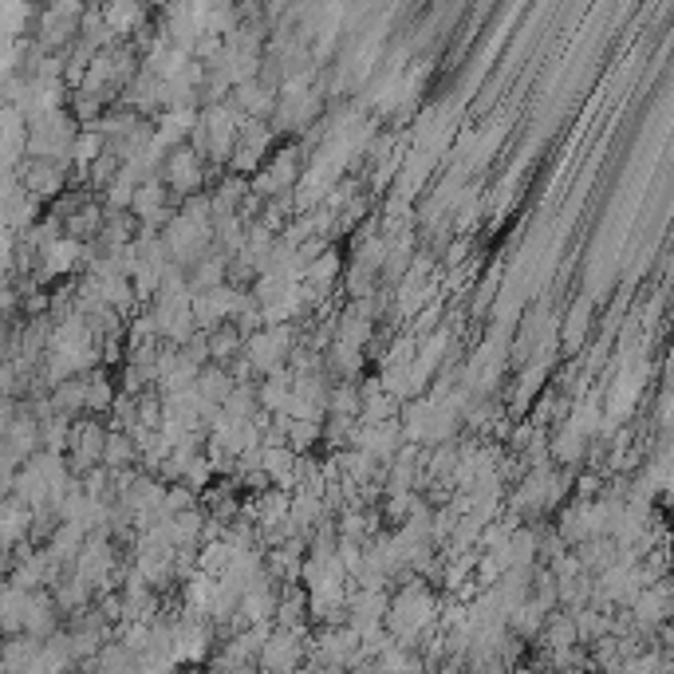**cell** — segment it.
I'll use <instances>...</instances> for the list:
<instances>
[{
    "instance_id": "obj_1",
    "label": "cell",
    "mask_w": 674,
    "mask_h": 674,
    "mask_svg": "<svg viewBox=\"0 0 674 674\" xmlns=\"http://www.w3.org/2000/svg\"><path fill=\"white\" fill-rule=\"evenodd\" d=\"M288 355H292V335H288V328H261V332L249 335V343H245V360L252 363V371H265V375L284 371Z\"/></svg>"
},
{
    "instance_id": "obj_16",
    "label": "cell",
    "mask_w": 674,
    "mask_h": 674,
    "mask_svg": "<svg viewBox=\"0 0 674 674\" xmlns=\"http://www.w3.org/2000/svg\"><path fill=\"white\" fill-rule=\"evenodd\" d=\"M103 20L111 24V32H131V28L143 20V9L138 4H111V9H103Z\"/></svg>"
},
{
    "instance_id": "obj_13",
    "label": "cell",
    "mask_w": 674,
    "mask_h": 674,
    "mask_svg": "<svg viewBox=\"0 0 674 674\" xmlns=\"http://www.w3.org/2000/svg\"><path fill=\"white\" fill-rule=\"evenodd\" d=\"M320 512H324V497L315 494V489H297V497H292V525L308 529V525L320 521Z\"/></svg>"
},
{
    "instance_id": "obj_10",
    "label": "cell",
    "mask_w": 674,
    "mask_h": 674,
    "mask_svg": "<svg viewBox=\"0 0 674 674\" xmlns=\"http://www.w3.org/2000/svg\"><path fill=\"white\" fill-rule=\"evenodd\" d=\"M166 198H170V186H166L163 178L143 182V186H138V194H135V206H131V214H138L143 221H151V217H158L163 209H170V206H166Z\"/></svg>"
},
{
    "instance_id": "obj_5",
    "label": "cell",
    "mask_w": 674,
    "mask_h": 674,
    "mask_svg": "<svg viewBox=\"0 0 674 674\" xmlns=\"http://www.w3.org/2000/svg\"><path fill=\"white\" fill-rule=\"evenodd\" d=\"M111 568H115V552H111L107 537H91L83 545L80 560H75V576H80L83 584L103 588L111 580Z\"/></svg>"
},
{
    "instance_id": "obj_2",
    "label": "cell",
    "mask_w": 674,
    "mask_h": 674,
    "mask_svg": "<svg viewBox=\"0 0 674 674\" xmlns=\"http://www.w3.org/2000/svg\"><path fill=\"white\" fill-rule=\"evenodd\" d=\"M163 182L182 194V201L194 198V194H206V170H201V154L194 146H178V151L166 154V166H163Z\"/></svg>"
},
{
    "instance_id": "obj_14",
    "label": "cell",
    "mask_w": 674,
    "mask_h": 674,
    "mask_svg": "<svg viewBox=\"0 0 674 674\" xmlns=\"http://www.w3.org/2000/svg\"><path fill=\"white\" fill-rule=\"evenodd\" d=\"M115 403H118V395H115V387H111V379L87 375V411L107 414V411H115Z\"/></svg>"
},
{
    "instance_id": "obj_8",
    "label": "cell",
    "mask_w": 674,
    "mask_h": 674,
    "mask_svg": "<svg viewBox=\"0 0 674 674\" xmlns=\"http://www.w3.org/2000/svg\"><path fill=\"white\" fill-rule=\"evenodd\" d=\"M237 387H241V383H237L234 371H225L221 363H209V367L198 375V391H201V398H206L209 406H225Z\"/></svg>"
},
{
    "instance_id": "obj_7",
    "label": "cell",
    "mask_w": 674,
    "mask_h": 674,
    "mask_svg": "<svg viewBox=\"0 0 674 674\" xmlns=\"http://www.w3.org/2000/svg\"><path fill=\"white\" fill-rule=\"evenodd\" d=\"M63 178H68V166L60 163H32L24 170V186L32 198H55L63 189Z\"/></svg>"
},
{
    "instance_id": "obj_9",
    "label": "cell",
    "mask_w": 674,
    "mask_h": 674,
    "mask_svg": "<svg viewBox=\"0 0 674 674\" xmlns=\"http://www.w3.org/2000/svg\"><path fill=\"white\" fill-rule=\"evenodd\" d=\"M40 261H44V277H60V272H68L75 261H83V245L72 241V237H60V241L40 252Z\"/></svg>"
},
{
    "instance_id": "obj_6",
    "label": "cell",
    "mask_w": 674,
    "mask_h": 674,
    "mask_svg": "<svg viewBox=\"0 0 674 674\" xmlns=\"http://www.w3.org/2000/svg\"><path fill=\"white\" fill-rule=\"evenodd\" d=\"M234 103H237V111H245V118H265V115H277L280 95L265 80H252V83L234 87Z\"/></svg>"
},
{
    "instance_id": "obj_4",
    "label": "cell",
    "mask_w": 674,
    "mask_h": 674,
    "mask_svg": "<svg viewBox=\"0 0 674 674\" xmlns=\"http://www.w3.org/2000/svg\"><path fill=\"white\" fill-rule=\"evenodd\" d=\"M83 20H87V12H83L80 4H72V0L44 9V17H40V40H44V48H68L83 32Z\"/></svg>"
},
{
    "instance_id": "obj_12",
    "label": "cell",
    "mask_w": 674,
    "mask_h": 674,
    "mask_svg": "<svg viewBox=\"0 0 674 674\" xmlns=\"http://www.w3.org/2000/svg\"><path fill=\"white\" fill-rule=\"evenodd\" d=\"M245 335L237 332V324H221L217 332H209V355H214V363H229L237 355V351H245Z\"/></svg>"
},
{
    "instance_id": "obj_11",
    "label": "cell",
    "mask_w": 674,
    "mask_h": 674,
    "mask_svg": "<svg viewBox=\"0 0 674 674\" xmlns=\"http://www.w3.org/2000/svg\"><path fill=\"white\" fill-rule=\"evenodd\" d=\"M135 458H138L135 438H131V434H123V431H111L107 449H103V469H111V474H123V469L131 466Z\"/></svg>"
},
{
    "instance_id": "obj_3",
    "label": "cell",
    "mask_w": 674,
    "mask_h": 674,
    "mask_svg": "<svg viewBox=\"0 0 674 674\" xmlns=\"http://www.w3.org/2000/svg\"><path fill=\"white\" fill-rule=\"evenodd\" d=\"M300 659H304V635H300V628L272 631L269 643L261 647V666L272 674H297Z\"/></svg>"
},
{
    "instance_id": "obj_15",
    "label": "cell",
    "mask_w": 674,
    "mask_h": 674,
    "mask_svg": "<svg viewBox=\"0 0 674 674\" xmlns=\"http://www.w3.org/2000/svg\"><path fill=\"white\" fill-rule=\"evenodd\" d=\"M320 438H324V426L320 423H297V418H292V426H288V446L297 449V454L312 449Z\"/></svg>"
}]
</instances>
